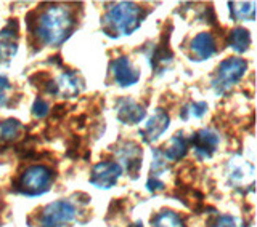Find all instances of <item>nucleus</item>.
I'll list each match as a JSON object with an SVG mask.
<instances>
[{"mask_svg":"<svg viewBox=\"0 0 257 227\" xmlns=\"http://www.w3.org/2000/svg\"><path fill=\"white\" fill-rule=\"evenodd\" d=\"M85 122H87V116H85V114H80L79 117L71 120V126L74 130H82L85 126Z\"/></svg>","mask_w":257,"mask_h":227,"instance_id":"30","label":"nucleus"},{"mask_svg":"<svg viewBox=\"0 0 257 227\" xmlns=\"http://www.w3.org/2000/svg\"><path fill=\"white\" fill-rule=\"evenodd\" d=\"M13 90V86L5 76L0 74V106H7L8 104V93Z\"/></svg>","mask_w":257,"mask_h":227,"instance_id":"24","label":"nucleus"},{"mask_svg":"<svg viewBox=\"0 0 257 227\" xmlns=\"http://www.w3.org/2000/svg\"><path fill=\"white\" fill-rule=\"evenodd\" d=\"M48 112H50V108H48V102L42 98H37L32 104V116L36 118H44L48 116Z\"/></svg>","mask_w":257,"mask_h":227,"instance_id":"23","label":"nucleus"},{"mask_svg":"<svg viewBox=\"0 0 257 227\" xmlns=\"http://www.w3.org/2000/svg\"><path fill=\"white\" fill-rule=\"evenodd\" d=\"M169 37H171V34L164 30L163 36L159 38V42L155 45V48H153V53L150 56L153 70H156L158 74H161V72H163L174 60V53L171 50V46H169Z\"/></svg>","mask_w":257,"mask_h":227,"instance_id":"12","label":"nucleus"},{"mask_svg":"<svg viewBox=\"0 0 257 227\" xmlns=\"http://www.w3.org/2000/svg\"><path fill=\"white\" fill-rule=\"evenodd\" d=\"M227 44L235 52L244 53L249 48V45H251V36H249V30L244 28H235L233 30H230V34L227 36Z\"/></svg>","mask_w":257,"mask_h":227,"instance_id":"17","label":"nucleus"},{"mask_svg":"<svg viewBox=\"0 0 257 227\" xmlns=\"http://www.w3.org/2000/svg\"><path fill=\"white\" fill-rule=\"evenodd\" d=\"M207 112V104L206 102H190L187 104L182 110H180V117L183 120H188L190 117H195V118H201Z\"/></svg>","mask_w":257,"mask_h":227,"instance_id":"22","label":"nucleus"},{"mask_svg":"<svg viewBox=\"0 0 257 227\" xmlns=\"http://www.w3.org/2000/svg\"><path fill=\"white\" fill-rule=\"evenodd\" d=\"M116 116L120 124L137 125L147 117V110L132 98H119L116 102Z\"/></svg>","mask_w":257,"mask_h":227,"instance_id":"9","label":"nucleus"},{"mask_svg":"<svg viewBox=\"0 0 257 227\" xmlns=\"http://www.w3.org/2000/svg\"><path fill=\"white\" fill-rule=\"evenodd\" d=\"M66 156L71 158H77L79 156V150H80V138L77 134H72L69 140L66 141Z\"/></svg>","mask_w":257,"mask_h":227,"instance_id":"26","label":"nucleus"},{"mask_svg":"<svg viewBox=\"0 0 257 227\" xmlns=\"http://www.w3.org/2000/svg\"><path fill=\"white\" fill-rule=\"evenodd\" d=\"M145 12L134 2H119L112 5L103 18V30L111 37L131 36L143 22Z\"/></svg>","mask_w":257,"mask_h":227,"instance_id":"2","label":"nucleus"},{"mask_svg":"<svg viewBox=\"0 0 257 227\" xmlns=\"http://www.w3.org/2000/svg\"><path fill=\"white\" fill-rule=\"evenodd\" d=\"M117 154H119L120 160L124 162L128 174L132 176V180H135V178L139 176V172L142 168V158H143L142 148L134 141H125L122 146L117 148Z\"/></svg>","mask_w":257,"mask_h":227,"instance_id":"11","label":"nucleus"},{"mask_svg":"<svg viewBox=\"0 0 257 227\" xmlns=\"http://www.w3.org/2000/svg\"><path fill=\"white\" fill-rule=\"evenodd\" d=\"M122 174V166L117 162H100L92 168L90 184L98 189H111Z\"/></svg>","mask_w":257,"mask_h":227,"instance_id":"6","label":"nucleus"},{"mask_svg":"<svg viewBox=\"0 0 257 227\" xmlns=\"http://www.w3.org/2000/svg\"><path fill=\"white\" fill-rule=\"evenodd\" d=\"M111 72L112 77H114V82L119 86H132L140 80L139 70L134 68L131 60L125 58V56H120V58L111 62Z\"/></svg>","mask_w":257,"mask_h":227,"instance_id":"10","label":"nucleus"},{"mask_svg":"<svg viewBox=\"0 0 257 227\" xmlns=\"http://www.w3.org/2000/svg\"><path fill=\"white\" fill-rule=\"evenodd\" d=\"M153 227H187L182 218L172 210H163L151 220Z\"/></svg>","mask_w":257,"mask_h":227,"instance_id":"21","label":"nucleus"},{"mask_svg":"<svg viewBox=\"0 0 257 227\" xmlns=\"http://www.w3.org/2000/svg\"><path fill=\"white\" fill-rule=\"evenodd\" d=\"M56 94H61L64 98H74L84 88V82L74 72H64V74L55 82Z\"/></svg>","mask_w":257,"mask_h":227,"instance_id":"16","label":"nucleus"},{"mask_svg":"<svg viewBox=\"0 0 257 227\" xmlns=\"http://www.w3.org/2000/svg\"><path fill=\"white\" fill-rule=\"evenodd\" d=\"M191 56H195V61H206L217 53V42L211 32H201L190 44Z\"/></svg>","mask_w":257,"mask_h":227,"instance_id":"14","label":"nucleus"},{"mask_svg":"<svg viewBox=\"0 0 257 227\" xmlns=\"http://www.w3.org/2000/svg\"><path fill=\"white\" fill-rule=\"evenodd\" d=\"M55 181V172L47 165H31L16 178L13 190L28 197H37L45 194Z\"/></svg>","mask_w":257,"mask_h":227,"instance_id":"3","label":"nucleus"},{"mask_svg":"<svg viewBox=\"0 0 257 227\" xmlns=\"http://www.w3.org/2000/svg\"><path fill=\"white\" fill-rule=\"evenodd\" d=\"M228 176L231 182H243L246 178H252V166L246 160L233 158L228 164Z\"/></svg>","mask_w":257,"mask_h":227,"instance_id":"19","label":"nucleus"},{"mask_svg":"<svg viewBox=\"0 0 257 227\" xmlns=\"http://www.w3.org/2000/svg\"><path fill=\"white\" fill-rule=\"evenodd\" d=\"M211 227H236V222L231 216H219L215 224Z\"/></svg>","mask_w":257,"mask_h":227,"instance_id":"28","label":"nucleus"},{"mask_svg":"<svg viewBox=\"0 0 257 227\" xmlns=\"http://www.w3.org/2000/svg\"><path fill=\"white\" fill-rule=\"evenodd\" d=\"M26 20L31 34H34L40 44L52 46H60L77 24L74 12L64 5H50L40 14L39 12H31Z\"/></svg>","mask_w":257,"mask_h":227,"instance_id":"1","label":"nucleus"},{"mask_svg":"<svg viewBox=\"0 0 257 227\" xmlns=\"http://www.w3.org/2000/svg\"><path fill=\"white\" fill-rule=\"evenodd\" d=\"M247 69V62L241 58H227L223 60L215 70L212 78V88L217 94L227 93L230 88L235 86L241 78L244 77Z\"/></svg>","mask_w":257,"mask_h":227,"instance_id":"4","label":"nucleus"},{"mask_svg":"<svg viewBox=\"0 0 257 227\" xmlns=\"http://www.w3.org/2000/svg\"><path fill=\"white\" fill-rule=\"evenodd\" d=\"M18 21L10 20V22L0 30V62L12 60L18 46H16V40H18Z\"/></svg>","mask_w":257,"mask_h":227,"instance_id":"13","label":"nucleus"},{"mask_svg":"<svg viewBox=\"0 0 257 227\" xmlns=\"http://www.w3.org/2000/svg\"><path fill=\"white\" fill-rule=\"evenodd\" d=\"M188 144H191L199 160H207L214 156L217 146H219V136L211 130H199L195 134H191Z\"/></svg>","mask_w":257,"mask_h":227,"instance_id":"7","label":"nucleus"},{"mask_svg":"<svg viewBox=\"0 0 257 227\" xmlns=\"http://www.w3.org/2000/svg\"><path fill=\"white\" fill-rule=\"evenodd\" d=\"M66 116V106L64 104H56V106L52 109V118L53 120H61Z\"/></svg>","mask_w":257,"mask_h":227,"instance_id":"29","label":"nucleus"},{"mask_svg":"<svg viewBox=\"0 0 257 227\" xmlns=\"http://www.w3.org/2000/svg\"><path fill=\"white\" fill-rule=\"evenodd\" d=\"M50 80H52V77H50V74H47V72H36L34 76L29 77V84L32 86H37L40 90H44Z\"/></svg>","mask_w":257,"mask_h":227,"instance_id":"25","label":"nucleus"},{"mask_svg":"<svg viewBox=\"0 0 257 227\" xmlns=\"http://www.w3.org/2000/svg\"><path fill=\"white\" fill-rule=\"evenodd\" d=\"M128 227H143V224L139 221V222H134V224H131V226H128Z\"/></svg>","mask_w":257,"mask_h":227,"instance_id":"31","label":"nucleus"},{"mask_svg":"<svg viewBox=\"0 0 257 227\" xmlns=\"http://www.w3.org/2000/svg\"><path fill=\"white\" fill-rule=\"evenodd\" d=\"M147 188L150 192H159V190H164L166 189V184L159 180V178H150L148 182H147Z\"/></svg>","mask_w":257,"mask_h":227,"instance_id":"27","label":"nucleus"},{"mask_svg":"<svg viewBox=\"0 0 257 227\" xmlns=\"http://www.w3.org/2000/svg\"><path fill=\"white\" fill-rule=\"evenodd\" d=\"M188 146H190L188 140L183 136V133H175L171 140L163 146V149L159 150V154H161V157L167 162H177L188 154Z\"/></svg>","mask_w":257,"mask_h":227,"instance_id":"15","label":"nucleus"},{"mask_svg":"<svg viewBox=\"0 0 257 227\" xmlns=\"http://www.w3.org/2000/svg\"><path fill=\"white\" fill-rule=\"evenodd\" d=\"M76 206L69 200H56L40 210L37 227H66L76 218Z\"/></svg>","mask_w":257,"mask_h":227,"instance_id":"5","label":"nucleus"},{"mask_svg":"<svg viewBox=\"0 0 257 227\" xmlns=\"http://www.w3.org/2000/svg\"><path fill=\"white\" fill-rule=\"evenodd\" d=\"M24 125L16 118H7L0 124V140L4 142H15L20 140Z\"/></svg>","mask_w":257,"mask_h":227,"instance_id":"18","label":"nucleus"},{"mask_svg":"<svg viewBox=\"0 0 257 227\" xmlns=\"http://www.w3.org/2000/svg\"><path fill=\"white\" fill-rule=\"evenodd\" d=\"M171 124V117L164 109H156V112L153 114V117L147 122L143 130H140V136L145 142H155L158 141L161 136L164 134V132L169 128Z\"/></svg>","mask_w":257,"mask_h":227,"instance_id":"8","label":"nucleus"},{"mask_svg":"<svg viewBox=\"0 0 257 227\" xmlns=\"http://www.w3.org/2000/svg\"><path fill=\"white\" fill-rule=\"evenodd\" d=\"M230 14L235 21H254L255 4L254 2H230Z\"/></svg>","mask_w":257,"mask_h":227,"instance_id":"20","label":"nucleus"}]
</instances>
